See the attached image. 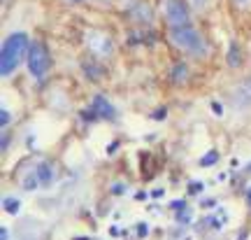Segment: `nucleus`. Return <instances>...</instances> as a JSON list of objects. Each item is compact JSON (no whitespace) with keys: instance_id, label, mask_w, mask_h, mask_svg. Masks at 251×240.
Here are the masks:
<instances>
[{"instance_id":"f257e3e1","label":"nucleus","mask_w":251,"mask_h":240,"mask_svg":"<svg viewBox=\"0 0 251 240\" xmlns=\"http://www.w3.org/2000/svg\"><path fill=\"white\" fill-rule=\"evenodd\" d=\"M28 49H30V42H28L26 33H12L2 42V52H0V72H2V77H7V75L17 70Z\"/></svg>"},{"instance_id":"0eeeda50","label":"nucleus","mask_w":251,"mask_h":240,"mask_svg":"<svg viewBox=\"0 0 251 240\" xmlns=\"http://www.w3.org/2000/svg\"><path fill=\"white\" fill-rule=\"evenodd\" d=\"M172 77H175V82H181L184 77H186V65H175V70H172Z\"/></svg>"},{"instance_id":"39448f33","label":"nucleus","mask_w":251,"mask_h":240,"mask_svg":"<svg viewBox=\"0 0 251 240\" xmlns=\"http://www.w3.org/2000/svg\"><path fill=\"white\" fill-rule=\"evenodd\" d=\"M96 110H98V115H102V117H112V115H114V110L109 107V103L105 100V98H96Z\"/></svg>"},{"instance_id":"6e6552de","label":"nucleus","mask_w":251,"mask_h":240,"mask_svg":"<svg viewBox=\"0 0 251 240\" xmlns=\"http://www.w3.org/2000/svg\"><path fill=\"white\" fill-rule=\"evenodd\" d=\"M230 49H233V59H228V61L233 63V65H237V63H240V54H237V47H230Z\"/></svg>"},{"instance_id":"f03ea898","label":"nucleus","mask_w":251,"mask_h":240,"mask_svg":"<svg viewBox=\"0 0 251 240\" xmlns=\"http://www.w3.org/2000/svg\"><path fill=\"white\" fill-rule=\"evenodd\" d=\"M170 42L177 49L191 54V56H198V59L207 54V45H205V40H202V35H200V30H196L191 24L188 26H172Z\"/></svg>"},{"instance_id":"423d86ee","label":"nucleus","mask_w":251,"mask_h":240,"mask_svg":"<svg viewBox=\"0 0 251 240\" xmlns=\"http://www.w3.org/2000/svg\"><path fill=\"white\" fill-rule=\"evenodd\" d=\"M37 175H40V182H42V184H49V182H51V168L45 166V163L37 168Z\"/></svg>"},{"instance_id":"9b49d317","label":"nucleus","mask_w":251,"mask_h":240,"mask_svg":"<svg viewBox=\"0 0 251 240\" xmlns=\"http://www.w3.org/2000/svg\"><path fill=\"white\" fill-rule=\"evenodd\" d=\"M72 2H79V0H72Z\"/></svg>"},{"instance_id":"9d476101","label":"nucleus","mask_w":251,"mask_h":240,"mask_svg":"<svg viewBox=\"0 0 251 240\" xmlns=\"http://www.w3.org/2000/svg\"><path fill=\"white\" fill-rule=\"evenodd\" d=\"M235 2H237V5H247L249 0H235Z\"/></svg>"},{"instance_id":"20e7f679","label":"nucleus","mask_w":251,"mask_h":240,"mask_svg":"<svg viewBox=\"0 0 251 240\" xmlns=\"http://www.w3.org/2000/svg\"><path fill=\"white\" fill-rule=\"evenodd\" d=\"M165 19L172 26H188L191 24V12L184 0H165Z\"/></svg>"},{"instance_id":"7ed1b4c3","label":"nucleus","mask_w":251,"mask_h":240,"mask_svg":"<svg viewBox=\"0 0 251 240\" xmlns=\"http://www.w3.org/2000/svg\"><path fill=\"white\" fill-rule=\"evenodd\" d=\"M28 70L35 80H45V75L49 72V52L42 42H30L28 49Z\"/></svg>"},{"instance_id":"1a4fd4ad","label":"nucleus","mask_w":251,"mask_h":240,"mask_svg":"<svg viewBox=\"0 0 251 240\" xmlns=\"http://www.w3.org/2000/svg\"><path fill=\"white\" fill-rule=\"evenodd\" d=\"M7 121H9V115L2 110V126H7Z\"/></svg>"}]
</instances>
